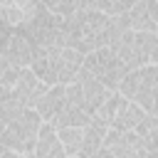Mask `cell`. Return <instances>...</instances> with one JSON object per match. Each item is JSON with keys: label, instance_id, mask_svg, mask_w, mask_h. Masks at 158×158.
<instances>
[{"label": "cell", "instance_id": "e0dca14e", "mask_svg": "<svg viewBox=\"0 0 158 158\" xmlns=\"http://www.w3.org/2000/svg\"><path fill=\"white\" fill-rule=\"evenodd\" d=\"M126 101H128V99H126L121 91H111V96L104 101V106L96 111V116H99V118H104V121L111 126V123H114V118L118 116V111L126 106Z\"/></svg>", "mask_w": 158, "mask_h": 158}, {"label": "cell", "instance_id": "9c48e42d", "mask_svg": "<svg viewBox=\"0 0 158 158\" xmlns=\"http://www.w3.org/2000/svg\"><path fill=\"white\" fill-rule=\"evenodd\" d=\"M109 128H111V126H109L104 118H99V116L94 114L91 121L84 126V141H81L79 156H81V158H94V156L104 148V141H106Z\"/></svg>", "mask_w": 158, "mask_h": 158}, {"label": "cell", "instance_id": "52a82bcc", "mask_svg": "<svg viewBox=\"0 0 158 158\" xmlns=\"http://www.w3.org/2000/svg\"><path fill=\"white\" fill-rule=\"evenodd\" d=\"M59 52H62V47H40L37 54H35L32 72L47 86L59 84Z\"/></svg>", "mask_w": 158, "mask_h": 158}, {"label": "cell", "instance_id": "cb8c5ba5", "mask_svg": "<svg viewBox=\"0 0 158 158\" xmlns=\"http://www.w3.org/2000/svg\"><path fill=\"white\" fill-rule=\"evenodd\" d=\"M94 158H118V156H116L114 151H109V148H101V151H99Z\"/></svg>", "mask_w": 158, "mask_h": 158}, {"label": "cell", "instance_id": "603a6c76", "mask_svg": "<svg viewBox=\"0 0 158 158\" xmlns=\"http://www.w3.org/2000/svg\"><path fill=\"white\" fill-rule=\"evenodd\" d=\"M146 5H148V12H151V17L158 22V0H146Z\"/></svg>", "mask_w": 158, "mask_h": 158}, {"label": "cell", "instance_id": "6da1fadb", "mask_svg": "<svg viewBox=\"0 0 158 158\" xmlns=\"http://www.w3.org/2000/svg\"><path fill=\"white\" fill-rule=\"evenodd\" d=\"M111 15L94 10V7H81L77 15L64 20V47H74L84 54L109 47L106 30H109Z\"/></svg>", "mask_w": 158, "mask_h": 158}, {"label": "cell", "instance_id": "8fae6325", "mask_svg": "<svg viewBox=\"0 0 158 158\" xmlns=\"http://www.w3.org/2000/svg\"><path fill=\"white\" fill-rule=\"evenodd\" d=\"M40 5L42 2H37V0H2V5H0L2 22L12 25V27H20L40 10Z\"/></svg>", "mask_w": 158, "mask_h": 158}, {"label": "cell", "instance_id": "44dd1931", "mask_svg": "<svg viewBox=\"0 0 158 158\" xmlns=\"http://www.w3.org/2000/svg\"><path fill=\"white\" fill-rule=\"evenodd\" d=\"M116 2H118V0H96V2H94V10H101V12H106V15H114Z\"/></svg>", "mask_w": 158, "mask_h": 158}, {"label": "cell", "instance_id": "30bf717a", "mask_svg": "<svg viewBox=\"0 0 158 158\" xmlns=\"http://www.w3.org/2000/svg\"><path fill=\"white\" fill-rule=\"evenodd\" d=\"M64 104H67V84H54V86H49V89L37 99V104H35L32 109L40 111V116H42L44 121H54Z\"/></svg>", "mask_w": 158, "mask_h": 158}, {"label": "cell", "instance_id": "d6986e66", "mask_svg": "<svg viewBox=\"0 0 158 158\" xmlns=\"http://www.w3.org/2000/svg\"><path fill=\"white\" fill-rule=\"evenodd\" d=\"M42 5L62 17H72L81 10V0H42Z\"/></svg>", "mask_w": 158, "mask_h": 158}, {"label": "cell", "instance_id": "4fadbf2b", "mask_svg": "<svg viewBox=\"0 0 158 158\" xmlns=\"http://www.w3.org/2000/svg\"><path fill=\"white\" fill-rule=\"evenodd\" d=\"M146 116H148V111H146L141 104H136V101H131V99H128V101H126V106L118 111V116L114 118V123H111V126H114V128H118V131H123V133H126V131H136V128H138V123H141Z\"/></svg>", "mask_w": 158, "mask_h": 158}, {"label": "cell", "instance_id": "3957f363", "mask_svg": "<svg viewBox=\"0 0 158 158\" xmlns=\"http://www.w3.org/2000/svg\"><path fill=\"white\" fill-rule=\"evenodd\" d=\"M42 123H44V118L40 116V111L25 109L12 123L2 126V136H0L2 148H12L17 153L32 156L35 146H37V136L42 131Z\"/></svg>", "mask_w": 158, "mask_h": 158}, {"label": "cell", "instance_id": "484cf974", "mask_svg": "<svg viewBox=\"0 0 158 158\" xmlns=\"http://www.w3.org/2000/svg\"><path fill=\"white\" fill-rule=\"evenodd\" d=\"M151 151H156V153H158V141H156V143L151 146Z\"/></svg>", "mask_w": 158, "mask_h": 158}, {"label": "cell", "instance_id": "2e32d148", "mask_svg": "<svg viewBox=\"0 0 158 158\" xmlns=\"http://www.w3.org/2000/svg\"><path fill=\"white\" fill-rule=\"evenodd\" d=\"M57 131H59V138H62V146L67 148V153L79 156V148L84 141V126H62Z\"/></svg>", "mask_w": 158, "mask_h": 158}, {"label": "cell", "instance_id": "7402d4cb", "mask_svg": "<svg viewBox=\"0 0 158 158\" xmlns=\"http://www.w3.org/2000/svg\"><path fill=\"white\" fill-rule=\"evenodd\" d=\"M0 158H32V156H25V153H17V151H12V148H2V153H0Z\"/></svg>", "mask_w": 158, "mask_h": 158}, {"label": "cell", "instance_id": "d4e9b609", "mask_svg": "<svg viewBox=\"0 0 158 158\" xmlns=\"http://www.w3.org/2000/svg\"><path fill=\"white\" fill-rule=\"evenodd\" d=\"M96 0H81V7H94Z\"/></svg>", "mask_w": 158, "mask_h": 158}, {"label": "cell", "instance_id": "5bb4252c", "mask_svg": "<svg viewBox=\"0 0 158 158\" xmlns=\"http://www.w3.org/2000/svg\"><path fill=\"white\" fill-rule=\"evenodd\" d=\"M91 121V114L86 111V109H81V106H74V104H64L62 106V111L57 114V118L52 121L57 128H62V126H86Z\"/></svg>", "mask_w": 158, "mask_h": 158}, {"label": "cell", "instance_id": "ba28073f", "mask_svg": "<svg viewBox=\"0 0 158 158\" xmlns=\"http://www.w3.org/2000/svg\"><path fill=\"white\" fill-rule=\"evenodd\" d=\"M32 158H69L67 148L62 146L59 131H57V126L52 121H44L42 123V131L37 136V146H35Z\"/></svg>", "mask_w": 158, "mask_h": 158}, {"label": "cell", "instance_id": "277c9868", "mask_svg": "<svg viewBox=\"0 0 158 158\" xmlns=\"http://www.w3.org/2000/svg\"><path fill=\"white\" fill-rule=\"evenodd\" d=\"M84 67H86L89 72H94L111 91H118V84H121L123 77L131 72V69L118 59V54H116V49H114L111 44L89 52L86 59H84Z\"/></svg>", "mask_w": 158, "mask_h": 158}, {"label": "cell", "instance_id": "7a4b0ae2", "mask_svg": "<svg viewBox=\"0 0 158 158\" xmlns=\"http://www.w3.org/2000/svg\"><path fill=\"white\" fill-rule=\"evenodd\" d=\"M118 91L141 104L148 114H158V64H146L128 72L118 84Z\"/></svg>", "mask_w": 158, "mask_h": 158}, {"label": "cell", "instance_id": "ac0fdd59", "mask_svg": "<svg viewBox=\"0 0 158 158\" xmlns=\"http://www.w3.org/2000/svg\"><path fill=\"white\" fill-rule=\"evenodd\" d=\"M25 67H15L5 59H0V91H12L20 81V74H22Z\"/></svg>", "mask_w": 158, "mask_h": 158}, {"label": "cell", "instance_id": "4316f807", "mask_svg": "<svg viewBox=\"0 0 158 158\" xmlns=\"http://www.w3.org/2000/svg\"><path fill=\"white\" fill-rule=\"evenodd\" d=\"M69 158H81V156H69Z\"/></svg>", "mask_w": 158, "mask_h": 158}, {"label": "cell", "instance_id": "7c38bea8", "mask_svg": "<svg viewBox=\"0 0 158 158\" xmlns=\"http://www.w3.org/2000/svg\"><path fill=\"white\" fill-rule=\"evenodd\" d=\"M84 59H86L84 52H79L74 47H62V52H59V84L74 81L79 69L84 67Z\"/></svg>", "mask_w": 158, "mask_h": 158}, {"label": "cell", "instance_id": "5b68a950", "mask_svg": "<svg viewBox=\"0 0 158 158\" xmlns=\"http://www.w3.org/2000/svg\"><path fill=\"white\" fill-rule=\"evenodd\" d=\"M37 54V47L32 44V40H27L22 32H10L2 40V59L15 64V67H32Z\"/></svg>", "mask_w": 158, "mask_h": 158}, {"label": "cell", "instance_id": "8992f818", "mask_svg": "<svg viewBox=\"0 0 158 158\" xmlns=\"http://www.w3.org/2000/svg\"><path fill=\"white\" fill-rule=\"evenodd\" d=\"M77 81L81 84V91H84V106H86V111L94 116V114L104 106V101L111 96V89H109V86H106L94 72H89L86 67L79 69Z\"/></svg>", "mask_w": 158, "mask_h": 158}, {"label": "cell", "instance_id": "ffe728a7", "mask_svg": "<svg viewBox=\"0 0 158 158\" xmlns=\"http://www.w3.org/2000/svg\"><path fill=\"white\" fill-rule=\"evenodd\" d=\"M138 136H143L146 138V143L148 146H153L156 141H158V114H148L141 123H138Z\"/></svg>", "mask_w": 158, "mask_h": 158}, {"label": "cell", "instance_id": "9a60e30c", "mask_svg": "<svg viewBox=\"0 0 158 158\" xmlns=\"http://www.w3.org/2000/svg\"><path fill=\"white\" fill-rule=\"evenodd\" d=\"M128 20H131V30L136 32H158V22L151 17L146 0H141L136 7L128 10Z\"/></svg>", "mask_w": 158, "mask_h": 158}]
</instances>
